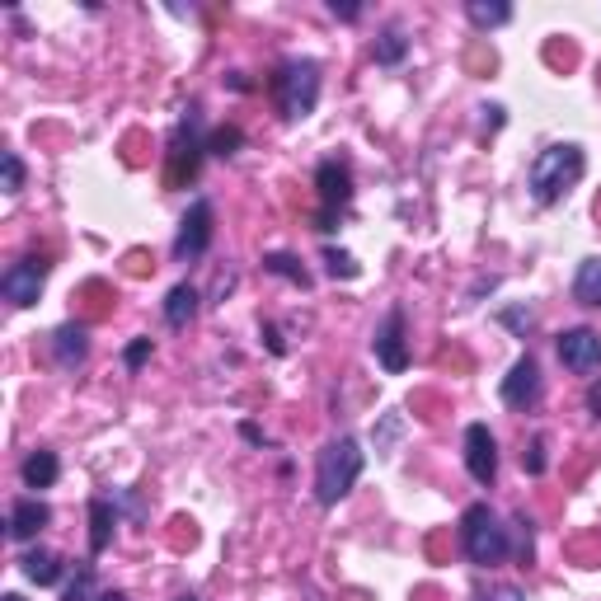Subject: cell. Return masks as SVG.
<instances>
[{"label":"cell","mask_w":601,"mask_h":601,"mask_svg":"<svg viewBox=\"0 0 601 601\" xmlns=\"http://www.w3.org/2000/svg\"><path fill=\"white\" fill-rule=\"evenodd\" d=\"M273 99L287 123H301L320 104V62L315 57H292L273 71Z\"/></svg>","instance_id":"cell-1"},{"label":"cell","mask_w":601,"mask_h":601,"mask_svg":"<svg viewBox=\"0 0 601 601\" xmlns=\"http://www.w3.org/2000/svg\"><path fill=\"white\" fill-rule=\"evenodd\" d=\"M587 160L578 146H545V151L531 160V198L540 202V207H550V202H559L564 193H569L578 179H583Z\"/></svg>","instance_id":"cell-2"},{"label":"cell","mask_w":601,"mask_h":601,"mask_svg":"<svg viewBox=\"0 0 601 601\" xmlns=\"http://www.w3.org/2000/svg\"><path fill=\"white\" fill-rule=\"evenodd\" d=\"M362 465H367V456H362V447H357L353 437L329 442V447L320 451V465H315V498H320L324 508H334V503L357 484Z\"/></svg>","instance_id":"cell-3"},{"label":"cell","mask_w":601,"mask_h":601,"mask_svg":"<svg viewBox=\"0 0 601 601\" xmlns=\"http://www.w3.org/2000/svg\"><path fill=\"white\" fill-rule=\"evenodd\" d=\"M461 545L465 555L475 559V564H484V569H494V564H503L512 550L508 540V526L494 517V508L489 503H470L461 517Z\"/></svg>","instance_id":"cell-4"},{"label":"cell","mask_w":601,"mask_h":601,"mask_svg":"<svg viewBox=\"0 0 601 601\" xmlns=\"http://www.w3.org/2000/svg\"><path fill=\"white\" fill-rule=\"evenodd\" d=\"M202 151H207V141H198V108H188V118L179 123L170 141V188H184L198 179V165H202Z\"/></svg>","instance_id":"cell-5"},{"label":"cell","mask_w":601,"mask_h":601,"mask_svg":"<svg viewBox=\"0 0 601 601\" xmlns=\"http://www.w3.org/2000/svg\"><path fill=\"white\" fill-rule=\"evenodd\" d=\"M47 268L52 263L47 259H19L5 268V278H0V292H5V301L10 306H38V296H43V282H47Z\"/></svg>","instance_id":"cell-6"},{"label":"cell","mask_w":601,"mask_h":601,"mask_svg":"<svg viewBox=\"0 0 601 601\" xmlns=\"http://www.w3.org/2000/svg\"><path fill=\"white\" fill-rule=\"evenodd\" d=\"M216 216H212V202L198 198L193 207L184 212V221H179V240H174V259H202L207 254V245H212V226Z\"/></svg>","instance_id":"cell-7"},{"label":"cell","mask_w":601,"mask_h":601,"mask_svg":"<svg viewBox=\"0 0 601 601\" xmlns=\"http://www.w3.org/2000/svg\"><path fill=\"white\" fill-rule=\"evenodd\" d=\"M465 470H470L475 484H494L498 442H494V432H489V423H470V428H465Z\"/></svg>","instance_id":"cell-8"},{"label":"cell","mask_w":601,"mask_h":601,"mask_svg":"<svg viewBox=\"0 0 601 601\" xmlns=\"http://www.w3.org/2000/svg\"><path fill=\"white\" fill-rule=\"evenodd\" d=\"M559 362L578 376L601 371V334L597 329H564L559 334Z\"/></svg>","instance_id":"cell-9"},{"label":"cell","mask_w":601,"mask_h":601,"mask_svg":"<svg viewBox=\"0 0 601 601\" xmlns=\"http://www.w3.org/2000/svg\"><path fill=\"white\" fill-rule=\"evenodd\" d=\"M371 348H376V362L390 371V376H400L404 367H409V348H404V310L395 306L386 315V324L376 329V339H371Z\"/></svg>","instance_id":"cell-10"},{"label":"cell","mask_w":601,"mask_h":601,"mask_svg":"<svg viewBox=\"0 0 601 601\" xmlns=\"http://www.w3.org/2000/svg\"><path fill=\"white\" fill-rule=\"evenodd\" d=\"M503 404H508V409H531V404H540V367L531 353L517 357L512 371L503 376Z\"/></svg>","instance_id":"cell-11"},{"label":"cell","mask_w":601,"mask_h":601,"mask_svg":"<svg viewBox=\"0 0 601 601\" xmlns=\"http://www.w3.org/2000/svg\"><path fill=\"white\" fill-rule=\"evenodd\" d=\"M315 188H320V207L324 212H343L353 202V174L343 160H324L315 170Z\"/></svg>","instance_id":"cell-12"},{"label":"cell","mask_w":601,"mask_h":601,"mask_svg":"<svg viewBox=\"0 0 601 601\" xmlns=\"http://www.w3.org/2000/svg\"><path fill=\"white\" fill-rule=\"evenodd\" d=\"M47 522H52V508H47L43 498H19L15 508H10V540H33Z\"/></svg>","instance_id":"cell-13"},{"label":"cell","mask_w":601,"mask_h":601,"mask_svg":"<svg viewBox=\"0 0 601 601\" xmlns=\"http://www.w3.org/2000/svg\"><path fill=\"white\" fill-rule=\"evenodd\" d=\"M52 353H57V362H62L66 371L80 367V362L90 357V339H85V329H80V324H62V329L52 334Z\"/></svg>","instance_id":"cell-14"},{"label":"cell","mask_w":601,"mask_h":601,"mask_svg":"<svg viewBox=\"0 0 601 601\" xmlns=\"http://www.w3.org/2000/svg\"><path fill=\"white\" fill-rule=\"evenodd\" d=\"M113 522H118V503L108 498H90V555H104L113 540Z\"/></svg>","instance_id":"cell-15"},{"label":"cell","mask_w":601,"mask_h":601,"mask_svg":"<svg viewBox=\"0 0 601 601\" xmlns=\"http://www.w3.org/2000/svg\"><path fill=\"white\" fill-rule=\"evenodd\" d=\"M19 475H24L29 489H52L57 475H62V461H57V451H33L29 461L19 465Z\"/></svg>","instance_id":"cell-16"},{"label":"cell","mask_w":601,"mask_h":601,"mask_svg":"<svg viewBox=\"0 0 601 601\" xmlns=\"http://www.w3.org/2000/svg\"><path fill=\"white\" fill-rule=\"evenodd\" d=\"M19 569H24V578L38 587H52L62 583V559L52 555V550H29V555L19 559Z\"/></svg>","instance_id":"cell-17"},{"label":"cell","mask_w":601,"mask_h":601,"mask_svg":"<svg viewBox=\"0 0 601 601\" xmlns=\"http://www.w3.org/2000/svg\"><path fill=\"white\" fill-rule=\"evenodd\" d=\"M193 315H198V292H193L188 282L170 287V296H165V324H170V329H184Z\"/></svg>","instance_id":"cell-18"},{"label":"cell","mask_w":601,"mask_h":601,"mask_svg":"<svg viewBox=\"0 0 601 601\" xmlns=\"http://www.w3.org/2000/svg\"><path fill=\"white\" fill-rule=\"evenodd\" d=\"M573 296H578L583 306H601V259H583V263H578Z\"/></svg>","instance_id":"cell-19"},{"label":"cell","mask_w":601,"mask_h":601,"mask_svg":"<svg viewBox=\"0 0 601 601\" xmlns=\"http://www.w3.org/2000/svg\"><path fill=\"white\" fill-rule=\"evenodd\" d=\"M465 15H470L475 29H498V24H508L512 19V5H503V0H470Z\"/></svg>","instance_id":"cell-20"},{"label":"cell","mask_w":601,"mask_h":601,"mask_svg":"<svg viewBox=\"0 0 601 601\" xmlns=\"http://www.w3.org/2000/svg\"><path fill=\"white\" fill-rule=\"evenodd\" d=\"M404 52H409V33H404L400 24H390V29L376 38V62H381V66H400Z\"/></svg>","instance_id":"cell-21"},{"label":"cell","mask_w":601,"mask_h":601,"mask_svg":"<svg viewBox=\"0 0 601 601\" xmlns=\"http://www.w3.org/2000/svg\"><path fill=\"white\" fill-rule=\"evenodd\" d=\"M263 268H268L273 278H287V282H296V287H310V273L301 268V259H292V254H263Z\"/></svg>","instance_id":"cell-22"},{"label":"cell","mask_w":601,"mask_h":601,"mask_svg":"<svg viewBox=\"0 0 601 601\" xmlns=\"http://www.w3.org/2000/svg\"><path fill=\"white\" fill-rule=\"evenodd\" d=\"M240 146H245V132H240V127H216L212 137H207V151L221 155V160H226V155H235Z\"/></svg>","instance_id":"cell-23"},{"label":"cell","mask_w":601,"mask_h":601,"mask_svg":"<svg viewBox=\"0 0 601 601\" xmlns=\"http://www.w3.org/2000/svg\"><path fill=\"white\" fill-rule=\"evenodd\" d=\"M324 268H329V278H357V273H362L357 259L343 254V249H324Z\"/></svg>","instance_id":"cell-24"},{"label":"cell","mask_w":601,"mask_h":601,"mask_svg":"<svg viewBox=\"0 0 601 601\" xmlns=\"http://www.w3.org/2000/svg\"><path fill=\"white\" fill-rule=\"evenodd\" d=\"M90 583H94V564H80V573L66 583L62 601H90Z\"/></svg>","instance_id":"cell-25"},{"label":"cell","mask_w":601,"mask_h":601,"mask_svg":"<svg viewBox=\"0 0 601 601\" xmlns=\"http://www.w3.org/2000/svg\"><path fill=\"white\" fill-rule=\"evenodd\" d=\"M0 170H5V193H19V188H24V160H19L15 151L0 160Z\"/></svg>","instance_id":"cell-26"},{"label":"cell","mask_w":601,"mask_h":601,"mask_svg":"<svg viewBox=\"0 0 601 601\" xmlns=\"http://www.w3.org/2000/svg\"><path fill=\"white\" fill-rule=\"evenodd\" d=\"M498 320L508 324L512 334H522V339H526V329H531V320H536V315H531V310H526V306H508V310H503V315H498Z\"/></svg>","instance_id":"cell-27"},{"label":"cell","mask_w":601,"mask_h":601,"mask_svg":"<svg viewBox=\"0 0 601 601\" xmlns=\"http://www.w3.org/2000/svg\"><path fill=\"white\" fill-rule=\"evenodd\" d=\"M146 357H151V339H132V343H127V353H123L127 371H141V367H146Z\"/></svg>","instance_id":"cell-28"},{"label":"cell","mask_w":601,"mask_h":601,"mask_svg":"<svg viewBox=\"0 0 601 601\" xmlns=\"http://www.w3.org/2000/svg\"><path fill=\"white\" fill-rule=\"evenodd\" d=\"M531 475H545V437H531V451L522 456Z\"/></svg>","instance_id":"cell-29"},{"label":"cell","mask_w":601,"mask_h":601,"mask_svg":"<svg viewBox=\"0 0 601 601\" xmlns=\"http://www.w3.org/2000/svg\"><path fill=\"white\" fill-rule=\"evenodd\" d=\"M475 601H526L517 587H494V592H479Z\"/></svg>","instance_id":"cell-30"},{"label":"cell","mask_w":601,"mask_h":601,"mask_svg":"<svg viewBox=\"0 0 601 601\" xmlns=\"http://www.w3.org/2000/svg\"><path fill=\"white\" fill-rule=\"evenodd\" d=\"M315 231H324V235L339 231V212H324V207H320V212H315Z\"/></svg>","instance_id":"cell-31"},{"label":"cell","mask_w":601,"mask_h":601,"mask_svg":"<svg viewBox=\"0 0 601 601\" xmlns=\"http://www.w3.org/2000/svg\"><path fill=\"white\" fill-rule=\"evenodd\" d=\"M329 15L334 19H357L362 15V5H339V0H329Z\"/></svg>","instance_id":"cell-32"},{"label":"cell","mask_w":601,"mask_h":601,"mask_svg":"<svg viewBox=\"0 0 601 601\" xmlns=\"http://www.w3.org/2000/svg\"><path fill=\"white\" fill-rule=\"evenodd\" d=\"M395 432H400V414H390V418H386V428L376 432V447H386V442L395 437Z\"/></svg>","instance_id":"cell-33"},{"label":"cell","mask_w":601,"mask_h":601,"mask_svg":"<svg viewBox=\"0 0 601 601\" xmlns=\"http://www.w3.org/2000/svg\"><path fill=\"white\" fill-rule=\"evenodd\" d=\"M240 432H245V442H254V447H263V442H268V437H263L254 423H240Z\"/></svg>","instance_id":"cell-34"},{"label":"cell","mask_w":601,"mask_h":601,"mask_svg":"<svg viewBox=\"0 0 601 601\" xmlns=\"http://www.w3.org/2000/svg\"><path fill=\"white\" fill-rule=\"evenodd\" d=\"M235 287V273H226V278H216V301H226V292Z\"/></svg>","instance_id":"cell-35"},{"label":"cell","mask_w":601,"mask_h":601,"mask_svg":"<svg viewBox=\"0 0 601 601\" xmlns=\"http://www.w3.org/2000/svg\"><path fill=\"white\" fill-rule=\"evenodd\" d=\"M587 409H592V414H601V386L587 390Z\"/></svg>","instance_id":"cell-36"},{"label":"cell","mask_w":601,"mask_h":601,"mask_svg":"<svg viewBox=\"0 0 601 601\" xmlns=\"http://www.w3.org/2000/svg\"><path fill=\"white\" fill-rule=\"evenodd\" d=\"M94 601H127V592H113V587H108V592H99Z\"/></svg>","instance_id":"cell-37"},{"label":"cell","mask_w":601,"mask_h":601,"mask_svg":"<svg viewBox=\"0 0 601 601\" xmlns=\"http://www.w3.org/2000/svg\"><path fill=\"white\" fill-rule=\"evenodd\" d=\"M0 601H24V597H19V592H5V597H0Z\"/></svg>","instance_id":"cell-38"},{"label":"cell","mask_w":601,"mask_h":601,"mask_svg":"<svg viewBox=\"0 0 601 601\" xmlns=\"http://www.w3.org/2000/svg\"><path fill=\"white\" fill-rule=\"evenodd\" d=\"M179 601H198V597H179Z\"/></svg>","instance_id":"cell-39"}]
</instances>
